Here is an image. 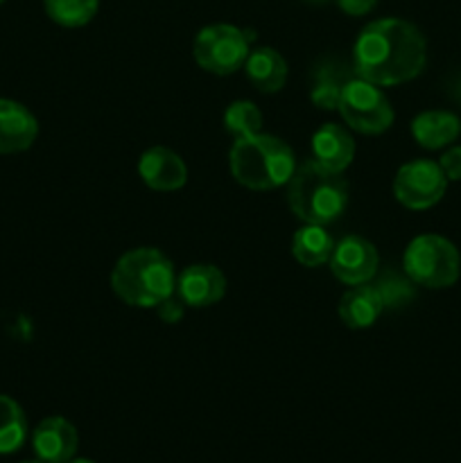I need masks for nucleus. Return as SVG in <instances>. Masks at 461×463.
<instances>
[{"instance_id":"29","label":"nucleus","mask_w":461,"mask_h":463,"mask_svg":"<svg viewBox=\"0 0 461 463\" xmlns=\"http://www.w3.org/2000/svg\"><path fill=\"white\" fill-rule=\"evenodd\" d=\"M307 3H325V0H307Z\"/></svg>"},{"instance_id":"15","label":"nucleus","mask_w":461,"mask_h":463,"mask_svg":"<svg viewBox=\"0 0 461 463\" xmlns=\"http://www.w3.org/2000/svg\"><path fill=\"white\" fill-rule=\"evenodd\" d=\"M384 303L380 297V289L375 285H353L348 288V292L339 298V319L343 321V326L353 330H364L378 321V317L382 315Z\"/></svg>"},{"instance_id":"30","label":"nucleus","mask_w":461,"mask_h":463,"mask_svg":"<svg viewBox=\"0 0 461 463\" xmlns=\"http://www.w3.org/2000/svg\"><path fill=\"white\" fill-rule=\"evenodd\" d=\"M5 3V0H0V5H3Z\"/></svg>"},{"instance_id":"27","label":"nucleus","mask_w":461,"mask_h":463,"mask_svg":"<svg viewBox=\"0 0 461 463\" xmlns=\"http://www.w3.org/2000/svg\"><path fill=\"white\" fill-rule=\"evenodd\" d=\"M68 463H95V461H90V459H71Z\"/></svg>"},{"instance_id":"24","label":"nucleus","mask_w":461,"mask_h":463,"mask_svg":"<svg viewBox=\"0 0 461 463\" xmlns=\"http://www.w3.org/2000/svg\"><path fill=\"white\" fill-rule=\"evenodd\" d=\"M154 310H156L158 319L165 321V324H179V321L183 319V315H185V303L181 301L179 294L174 292L172 297L163 298V301L158 303Z\"/></svg>"},{"instance_id":"6","label":"nucleus","mask_w":461,"mask_h":463,"mask_svg":"<svg viewBox=\"0 0 461 463\" xmlns=\"http://www.w3.org/2000/svg\"><path fill=\"white\" fill-rule=\"evenodd\" d=\"M251 39L249 32L229 23H215L199 30L193 43V57L206 72L212 75H233L247 61L251 52Z\"/></svg>"},{"instance_id":"16","label":"nucleus","mask_w":461,"mask_h":463,"mask_svg":"<svg viewBox=\"0 0 461 463\" xmlns=\"http://www.w3.org/2000/svg\"><path fill=\"white\" fill-rule=\"evenodd\" d=\"M244 72L247 80L251 81L253 89L260 93H278L287 81V61L283 54L274 48H256L249 52L244 61Z\"/></svg>"},{"instance_id":"19","label":"nucleus","mask_w":461,"mask_h":463,"mask_svg":"<svg viewBox=\"0 0 461 463\" xmlns=\"http://www.w3.org/2000/svg\"><path fill=\"white\" fill-rule=\"evenodd\" d=\"M27 439V419L14 398L0 396V455L21 450Z\"/></svg>"},{"instance_id":"23","label":"nucleus","mask_w":461,"mask_h":463,"mask_svg":"<svg viewBox=\"0 0 461 463\" xmlns=\"http://www.w3.org/2000/svg\"><path fill=\"white\" fill-rule=\"evenodd\" d=\"M380 289V297H382L384 307H400L414 297V289H411L409 279H400L396 274L384 276V280H380V285H375Z\"/></svg>"},{"instance_id":"2","label":"nucleus","mask_w":461,"mask_h":463,"mask_svg":"<svg viewBox=\"0 0 461 463\" xmlns=\"http://www.w3.org/2000/svg\"><path fill=\"white\" fill-rule=\"evenodd\" d=\"M111 288L131 307H156L176 292V271L170 258L154 247L122 253L111 271Z\"/></svg>"},{"instance_id":"21","label":"nucleus","mask_w":461,"mask_h":463,"mask_svg":"<svg viewBox=\"0 0 461 463\" xmlns=\"http://www.w3.org/2000/svg\"><path fill=\"white\" fill-rule=\"evenodd\" d=\"M224 129L229 131L235 138H242V136H253L260 134L262 129V113L249 99H238V102H230L224 111Z\"/></svg>"},{"instance_id":"20","label":"nucleus","mask_w":461,"mask_h":463,"mask_svg":"<svg viewBox=\"0 0 461 463\" xmlns=\"http://www.w3.org/2000/svg\"><path fill=\"white\" fill-rule=\"evenodd\" d=\"M50 21L61 27H84L98 14L99 0H43Z\"/></svg>"},{"instance_id":"28","label":"nucleus","mask_w":461,"mask_h":463,"mask_svg":"<svg viewBox=\"0 0 461 463\" xmlns=\"http://www.w3.org/2000/svg\"><path fill=\"white\" fill-rule=\"evenodd\" d=\"M21 463H45L43 459H39V457H36V459H27V461H21Z\"/></svg>"},{"instance_id":"26","label":"nucleus","mask_w":461,"mask_h":463,"mask_svg":"<svg viewBox=\"0 0 461 463\" xmlns=\"http://www.w3.org/2000/svg\"><path fill=\"white\" fill-rule=\"evenodd\" d=\"M337 5L348 16H364L378 5V0H337Z\"/></svg>"},{"instance_id":"13","label":"nucleus","mask_w":461,"mask_h":463,"mask_svg":"<svg viewBox=\"0 0 461 463\" xmlns=\"http://www.w3.org/2000/svg\"><path fill=\"white\" fill-rule=\"evenodd\" d=\"M39 136L34 113L16 99L0 98V154L25 152Z\"/></svg>"},{"instance_id":"8","label":"nucleus","mask_w":461,"mask_h":463,"mask_svg":"<svg viewBox=\"0 0 461 463\" xmlns=\"http://www.w3.org/2000/svg\"><path fill=\"white\" fill-rule=\"evenodd\" d=\"M447 188L441 165L428 158L409 161L393 176V197L409 211H428L437 206Z\"/></svg>"},{"instance_id":"12","label":"nucleus","mask_w":461,"mask_h":463,"mask_svg":"<svg viewBox=\"0 0 461 463\" xmlns=\"http://www.w3.org/2000/svg\"><path fill=\"white\" fill-rule=\"evenodd\" d=\"M77 446H80V437H77L75 425L61 416L43 419L32 434V448L36 457L45 463H68L75 459Z\"/></svg>"},{"instance_id":"18","label":"nucleus","mask_w":461,"mask_h":463,"mask_svg":"<svg viewBox=\"0 0 461 463\" xmlns=\"http://www.w3.org/2000/svg\"><path fill=\"white\" fill-rule=\"evenodd\" d=\"M334 249L333 235L325 231V226L306 224L294 233L292 238V253L296 258L298 265L303 267H321L324 262L330 260Z\"/></svg>"},{"instance_id":"10","label":"nucleus","mask_w":461,"mask_h":463,"mask_svg":"<svg viewBox=\"0 0 461 463\" xmlns=\"http://www.w3.org/2000/svg\"><path fill=\"white\" fill-rule=\"evenodd\" d=\"M176 294L190 307H211L226 294V276L220 267L197 262L188 265L176 276Z\"/></svg>"},{"instance_id":"4","label":"nucleus","mask_w":461,"mask_h":463,"mask_svg":"<svg viewBox=\"0 0 461 463\" xmlns=\"http://www.w3.org/2000/svg\"><path fill=\"white\" fill-rule=\"evenodd\" d=\"M287 206L303 224H333L348 206L346 179L312 158L303 161L287 181Z\"/></svg>"},{"instance_id":"7","label":"nucleus","mask_w":461,"mask_h":463,"mask_svg":"<svg viewBox=\"0 0 461 463\" xmlns=\"http://www.w3.org/2000/svg\"><path fill=\"white\" fill-rule=\"evenodd\" d=\"M337 111L348 129L364 136L384 134L393 125V107L389 104L387 95L380 90V86L355 77L348 80L342 89Z\"/></svg>"},{"instance_id":"9","label":"nucleus","mask_w":461,"mask_h":463,"mask_svg":"<svg viewBox=\"0 0 461 463\" xmlns=\"http://www.w3.org/2000/svg\"><path fill=\"white\" fill-rule=\"evenodd\" d=\"M330 271L339 283L364 285L375 276L380 265L378 249L362 235H346L334 242L333 256H330Z\"/></svg>"},{"instance_id":"3","label":"nucleus","mask_w":461,"mask_h":463,"mask_svg":"<svg viewBox=\"0 0 461 463\" xmlns=\"http://www.w3.org/2000/svg\"><path fill=\"white\" fill-rule=\"evenodd\" d=\"M233 179L249 190H276L292 179L296 158L285 140L271 134H253L235 138L229 152Z\"/></svg>"},{"instance_id":"1","label":"nucleus","mask_w":461,"mask_h":463,"mask_svg":"<svg viewBox=\"0 0 461 463\" xmlns=\"http://www.w3.org/2000/svg\"><path fill=\"white\" fill-rule=\"evenodd\" d=\"M428 63V43L414 23L378 18L353 45V71L375 86H400L416 80Z\"/></svg>"},{"instance_id":"14","label":"nucleus","mask_w":461,"mask_h":463,"mask_svg":"<svg viewBox=\"0 0 461 463\" xmlns=\"http://www.w3.org/2000/svg\"><path fill=\"white\" fill-rule=\"evenodd\" d=\"M353 158H355V140L348 134L346 127L328 122L315 131V136H312V161H316L325 170L343 175Z\"/></svg>"},{"instance_id":"5","label":"nucleus","mask_w":461,"mask_h":463,"mask_svg":"<svg viewBox=\"0 0 461 463\" xmlns=\"http://www.w3.org/2000/svg\"><path fill=\"white\" fill-rule=\"evenodd\" d=\"M405 276L414 285L428 289H446L459 280V249L443 235L425 233L411 240L402 256Z\"/></svg>"},{"instance_id":"22","label":"nucleus","mask_w":461,"mask_h":463,"mask_svg":"<svg viewBox=\"0 0 461 463\" xmlns=\"http://www.w3.org/2000/svg\"><path fill=\"white\" fill-rule=\"evenodd\" d=\"M346 81L333 72L330 68H321L316 71L315 84H312L310 99L316 109H324V111H337L339 98H342V89Z\"/></svg>"},{"instance_id":"25","label":"nucleus","mask_w":461,"mask_h":463,"mask_svg":"<svg viewBox=\"0 0 461 463\" xmlns=\"http://www.w3.org/2000/svg\"><path fill=\"white\" fill-rule=\"evenodd\" d=\"M443 175L447 181H461V145L450 147L441 158H438Z\"/></svg>"},{"instance_id":"17","label":"nucleus","mask_w":461,"mask_h":463,"mask_svg":"<svg viewBox=\"0 0 461 463\" xmlns=\"http://www.w3.org/2000/svg\"><path fill=\"white\" fill-rule=\"evenodd\" d=\"M461 134V120L450 111H423L411 122V136L423 149H443Z\"/></svg>"},{"instance_id":"11","label":"nucleus","mask_w":461,"mask_h":463,"mask_svg":"<svg viewBox=\"0 0 461 463\" xmlns=\"http://www.w3.org/2000/svg\"><path fill=\"white\" fill-rule=\"evenodd\" d=\"M138 175L145 185L158 193H174L188 181V167L183 158L167 147H149L140 154Z\"/></svg>"}]
</instances>
